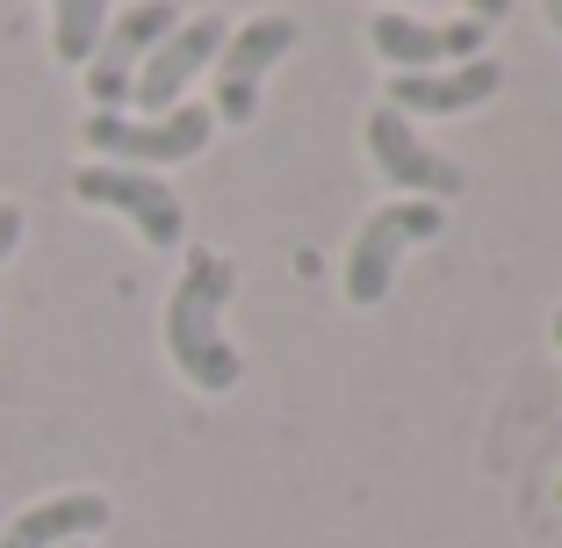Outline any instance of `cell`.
<instances>
[{
  "mask_svg": "<svg viewBox=\"0 0 562 548\" xmlns=\"http://www.w3.org/2000/svg\"><path fill=\"white\" fill-rule=\"evenodd\" d=\"M232 289H238V267L216 246H195L188 267H181V282H173V297H166V354H173L181 382L202 390V398H224V390H238V376H246L232 333H224Z\"/></svg>",
  "mask_w": 562,
  "mask_h": 548,
  "instance_id": "cell-1",
  "label": "cell"
},
{
  "mask_svg": "<svg viewBox=\"0 0 562 548\" xmlns=\"http://www.w3.org/2000/svg\"><path fill=\"white\" fill-rule=\"evenodd\" d=\"M87 152L109 159V167H181V159H202L216 137V116L181 101V109H166V116H123V109H94L80 123Z\"/></svg>",
  "mask_w": 562,
  "mask_h": 548,
  "instance_id": "cell-2",
  "label": "cell"
},
{
  "mask_svg": "<svg viewBox=\"0 0 562 548\" xmlns=\"http://www.w3.org/2000/svg\"><path fill=\"white\" fill-rule=\"evenodd\" d=\"M440 232H447L440 202L397 195V202H382V210H368L353 246H347V303L353 311H375V303L390 297V282H397V260L412 246H426V238H440Z\"/></svg>",
  "mask_w": 562,
  "mask_h": 548,
  "instance_id": "cell-3",
  "label": "cell"
},
{
  "mask_svg": "<svg viewBox=\"0 0 562 548\" xmlns=\"http://www.w3.org/2000/svg\"><path fill=\"white\" fill-rule=\"evenodd\" d=\"M303 22L296 15H281V8H267V15L238 22L232 36H224V51H216V101H210V116L216 123H232V131H246L252 116H260V87L267 72L296 51Z\"/></svg>",
  "mask_w": 562,
  "mask_h": 548,
  "instance_id": "cell-4",
  "label": "cell"
},
{
  "mask_svg": "<svg viewBox=\"0 0 562 548\" xmlns=\"http://www.w3.org/2000/svg\"><path fill=\"white\" fill-rule=\"evenodd\" d=\"M361 145H368V159H375V174L390 188H404L412 202H454L469 188V174H462V159H447V152H432L426 137H418V123H404L397 109H368V123H361Z\"/></svg>",
  "mask_w": 562,
  "mask_h": 548,
  "instance_id": "cell-5",
  "label": "cell"
},
{
  "mask_svg": "<svg viewBox=\"0 0 562 548\" xmlns=\"http://www.w3.org/2000/svg\"><path fill=\"white\" fill-rule=\"evenodd\" d=\"M72 195L94 202V210L131 216L145 246H181V238H188V210H181V195H173V181H159V174H145V167L87 159V167L72 174Z\"/></svg>",
  "mask_w": 562,
  "mask_h": 548,
  "instance_id": "cell-6",
  "label": "cell"
},
{
  "mask_svg": "<svg viewBox=\"0 0 562 548\" xmlns=\"http://www.w3.org/2000/svg\"><path fill=\"white\" fill-rule=\"evenodd\" d=\"M181 22V0H137V8H123L109 30H101L94 58H87V94H94V109H123L137 87V66H145L151 51H159V36Z\"/></svg>",
  "mask_w": 562,
  "mask_h": 548,
  "instance_id": "cell-7",
  "label": "cell"
},
{
  "mask_svg": "<svg viewBox=\"0 0 562 548\" xmlns=\"http://www.w3.org/2000/svg\"><path fill=\"white\" fill-rule=\"evenodd\" d=\"M224 36H232V22L216 15V8H202V15H181L173 30L159 36V51H151L145 66H137V87H131V101L145 109V116H166V109H181L188 80H195L202 66H216V51H224Z\"/></svg>",
  "mask_w": 562,
  "mask_h": 548,
  "instance_id": "cell-8",
  "label": "cell"
},
{
  "mask_svg": "<svg viewBox=\"0 0 562 548\" xmlns=\"http://www.w3.org/2000/svg\"><path fill=\"white\" fill-rule=\"evenodd\" d=\"M483 22H418L404 15V8H382L375 22H368V44H375L382 66L397 72H440V66H469V58H483Z\"/></svg>",
  "mask_w": 562,
  "mask_h": 548,
  "instance_id": "cell-9",
  "label": "cell"
},
{
  "mask_svg": "<svg viewBox=\"0 0 562 548\" xmlns=\"http://www.w3.org/2000/svg\"><path fill=\"white\" fill-rule=\"evenodd\" d=\"M497 87H505V66L483 51V58H469V66L390 72V87H382V109H397L404 123H418V116H469V109H483Z\"/></svg>",
  "mask_w": 562,
  "mask_h": 548,
  "instance_id": "cell-10",
  "label": "cell"
},
{
  "mask_svg": "<svg viewBox=\"0 0 562 548\" xmlns=\"http://www.w3.org/2000/svg\"><path fill=\"white\" fill-rule=\"evenodd\" d=\"M109 519H116V505L101 499V491H58V499L22 505L0 527V548H72V541H94Z\"/></svg>",
  "mask_w": 562,
  "mask_h": 548,
  "instance_id": "cell-11",
  "label": "cell"
},
{
  "mask_svg": "<svg viewBox=\"0 0 562 548\" xmlns=\"http://www.w3.org/2000/svg\"><path fill=\"white\" fill-rule=\"evenodd\" d=\"M109 30V0H50V51L58 66H87Z\"/></svg>",
  "mask_w": 562,
  "mask_h": 548,
  "instance_id": "cell-12",
  "label": "cell"
},
{
  "mask_svg": "<svg viewBox=\"0 0 562 548\" xmlns=\"http://www.w3.org/2000/svg\"><path fill=\"white\" fill-rule=\"evenodd\" d=\"M22 246V202H0V260H15Z\"/></svg>",
  "mask_w": 562,
  "mask_h": 548,
  "instance_id": "cell-13",
  "label": "cell"
},
{
  "mask_svg": "<svg viewBox=\"0 0 562 548\" xmlns=\"http://www.w3.org/2000/svg\"><path fill=\"white\" fill-rule=\"evenodd\" d=\"M505 15H513V0H469V22H483V30H497Z\"/></svg>",
  "mask_w": 562,
  "mask_h": 548,
  "instance_id": "cell-14",
  "label": "cell"
},
{
  "mask_svg": "<svg viewBox=\"0 0 562 548\" xmlns=\"http://www.w3.org/2000/svg\"><path fill=\"white\" fill-rule=\"evenodd\" d=\"M541 15H548V30L562 36V0H541Z\"/></svg>",
  "mask_w": 562,
  "mask_h": 548,
  "instance_id": "cell-15",
  "label": "cell"
},
{
  "mask_svg": "<svg viewBox=\"0 0 562 548\" xmlns=\"http://www.w3.org/2000/svg\"><path fill=\"white\" fill-rule=\"evenodd\" d=\"M555 347H562V311H555Z\"/></svg>",
  "mask_w": 562,
  "mask_h": 548,
  "instance_id": "cell-16",
  "label": "cell"
},
{
  "mask_svg": "<svg viewBox=\"0 0 562 548\" xmlns=\"http://www.w3.org/2000/svg\"><path fill=\"white\" fill-rule=\"evenodd\" d=\"M390 8H418V0H390Z\"/></svg>",
  "mask_w": 562,
  "mask_h": 548,
  "instance_id": "cell-17",
  "label": "cell"
},
{
  "mask_svg": "<svg viewBox=\"0 0 562 548\" xmlns=\"http://www.w3.org/2000/svg\"><path fill=\"white\" fill-rule=\"evenodd\" d=\"M555 505H562V483H555Z\"/></svg>",
  "mask_w": 562,
  "mask_h": 548,
  "instance_id": "cell-18",
  "label": "cell"
},
{
  "mask_svg": "<svg viewBox=\"0 0 562 548\" xmlns=\"http://www.w3.org/2000/svg\"><path fill=\"white\" fill-rule=\"evenodd\" d=\"M72 548H87V541H72Z\"/></svg>",
  "mask_w": 562,
  "mask_h": 548,
  "instance_id": "cell-19",
  "label": "cell"
}]
</instances>
